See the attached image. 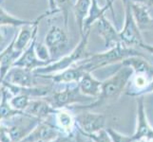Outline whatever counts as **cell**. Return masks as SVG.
Returning a JSON list of instances; mask_svg holds the SVG:
<instances>
[{
    "instance_id": "obj_1",
    "label": "cell",
    "mask_w": 153,
    "mask_h": 142,
    "mask_svg": "<svg viewBox=\"0 0 153 142\" xmlns=\"http://www.w3.org/2000/svg\"><path fill=\"white\" fill-rule=\"evenodd\" d=\"M134 75V71L131 67L123 65L122 68L115 73L113 76L108 80L102 82L101 93L100 96L89 104H85L83 106H76L77 109H91L100 106L104 103L116 102L122 95L125 88L128 85L129 80Z\"/></svg>"
},
{
    "instance_id": "obj_2",
    "label": "cell",
    "mask_w": 153,
    "mask_h": 142,
    "mask_svg": "<svg viewBox=\"0 0 153 142\" xmlns=\"http://www.w3.org/2000/svg\"><path fill=\"white\" fill-rule=\"evenodd\" d=\"M132 56H142L145 57L138 50L134 49L133 47L128 46L123 43H120L111 49H108L101 53L92 54L86 57L83 61L78 63L85 66L88 72H93L98 68H102L107 65L115 64L117 62H123L126 58Z\"/></svg>"
},
{
    "instance_id": "obj_3",
    "label": "cell",
    "mask_w": 153,
    "mask_h": 142,
    "mask_svg": "<svg viewBox=\"0 0 153 142\" xmlns=\"http://www.w3.org/2000/svg\"><path fill=\"white\" fill-rule=\"evenodd\" d=\"M89 34H91V30L86 31L84 35H82L81 41L79 42L77 46L68 55L59 58L54 63L51 62L48 65L36 68L35 70H33L34 74L40 76V75H51V74H54V73H59L63 70L67 69V68L72 66L73 65L77 64L78 62H80V60L83 57L85 59L86 57L88 56V54L86 55V49H87Z\"/></svg>"
},
{
    "instance_id": "obj_4",
    "label": "cell",
    "mask_w": 153,
    "mask_h": 142,
    "mask_svg": "<svg viewBox=\"0 0 153 142\" xmlns=\"http://www.w3.org/2000/svg\"><path fill=\"white\" fill-rule=\"evenodd\" d=\"M41 121L42 120L39 118H34L26 112H20L3 120L0 124L6 129L12 142H21L33 132V130Z\"/></svg>"
},
{
    "instance_id": "obj_5",
    "label": "cell",
    "mask_w": 153,
    "mask_h": 142,
    "mask_svg": "<svg viewBox=\"0 0 153 142\" xmlns=\"http://www.w3.org/2000/svg\"><path fill=\"white\" fill-rule=\"evenodd\" d=\"M54 109L66 108L74 103L89 104L95 101V99L84 95L79 88L78 85L75 87H66L64 90L53 91L50 96L45 98Z\"/></svg>"
},
{
    "instance_id": "obj_6",
    "label": "cell",
    "mask_w": 153,
    "mask_h": 142,
    "mask_svg": "<svg viewBox=\"0 0 153 142\" xmlns=\"http://www.w3.org/2000/svg\"><path fill=\"white\" fill-rule=\"evenodd\" d=\"M125 7L124 27L119 31L121 42L128 46H140L143 42V37L139 27L137 26L130 7V0H123Z\"/></svg>"
},
{
    "instance_id": "obj_7",
    "label": "cell",
    "mask_w": 153,
    "mask_h": 142,
    "mask_svg": "<svg viewBox=\"0 0 153 142\" xmlns=\"http://www.w3.org/2000/svg\"><path fill=\"white\" fill-rule=\"evenodd\" d=\"M68 44V37L66 30L57 26L51 27L45 37V45L48 47L52 61L60 57L62 52L67 49Z\"/></svg>"
},
{
    "instance_id": "obj_8",
    "label": "cell",
    "mask_w": 153,
    "mask_h": 142,
    "mask_svg": "<svg viewBox=\"0 0 153 142\" xmlns=\"http://www.w3.org/2000/svg\"><path fill=\"white\" fill-rule=\"evenodd\" d=\"M76 127L87 135L96 134L104 130L107 117L104 114L84 112L75 118Z\"/></svg>"
},
{
    "instance_id": "obj_9",
    "label": "cell",
    "mask_w": 153,
    "mask_h": 142,
    "mask_svg": "<svg viewBox=\"0 0 153 142\" xmlns=\"http://www.w3.org/2000/svg\"><path fill=\"white\" fill-rule=\"evenodd\" d=\"M137 103V125L135 133L132 135L134 141L141 139H149L153 140V129L149 123L146 118L145 101L143 96L136 97Z\"/></svg>"
},
{
    "instance_id": "obj_10",
    "label": "cell",
    "mask_w": 153,
    "mask_h": 142,
    "mask_svg": "<svg viewBox=\"0 0 153 142\" xmlns=\"http://www.w3.org/2000/svg\"><path fill=\"white\" fill-rule=\"evenodd\" d=\"M35 77L36 74H34L33 70L23 67L13 66L8 71L2 82L21 87H33L36 86V83H37Z\"/></svg>"
},
{
    "instance_id": "obj_11",
    "label": "cell",
    "mask_w": 153,
    "mask_h": 142,
    "mask_svg": "<svg viewBox=\"0 0 153 142\" xmlns=\"http://www.w3.org/2000/svg\"><path fill=\"white\" fill-rule=\"evenodd\" d=\"M62 133L59 127L52 124L47 119L42 121L36 126L28 136L21 142H50Z\"/></svg>"
},
{
    "instance_id": "obj_12",
    "label": "cell",
    "mask_w": 153,
    "mask_h": 142,
    "mask_svg": "<svg viewBox=\"0 0 153 142\" xmlns=\"http://www.w3.org/2000/svg\"><path fill=\"white\" fill-rule=\"evenodd\" d=\"M35 46H36V35L33 38V40H31V42L28 46L27 49H25V51L22 52V54L20 55V57L15 61L13 66L23 67V68H27V69L33 71L36 68L43 67L45 65H48L49 64H51L49 62H45L39 59L37 54H36Z\"/></svg>"
},
{
    "instance_id": "obj_13",
    "label": "cell",
    "mask_w": 153,
    "mask_h": 142,
    "mask_svg": "<svg viewBox=\"0 0 153 142\" xmlns=\"http://www.w3.org/2000/svg\"><path fill=\"white\" fill-rule=\"evenodd\" d=\"M88 73L81 63L73 65L72 66L67 68L59 73H54L51 75H40V77L45 79H50L53 82L56 83H71V82H79L82 77ZM91 73V72H89Z\"/></svg>"
},
{
    "instance_id": "obj_14",
    "label": "cell",
    "mask_w": 153,
    "mask_h": 142,
    "mask_svg": "<svg viewBox=\"0 0 153 142\" xmlns=\"http://www.w3.org/2000/svg\"><path fill=\"white\" fill-rule=\"evenodd\" d=\"M96 28L99 36L104 40L105 49H111V47L122 43L120 39L119 31L115 29L114 26L109 22V20L102 16L96 22Z\"/></svg>"
},
{
    "instance_id": "obj_15",
    "label": "cell",
    "mask_w": 153,
    "mask_h": 142,
    "mask_svg": "<svg viewBox=\"0 0 153 142\" xmlns=\"http://www.w3.org/2000/svg\"><path fill=\"white\" fill-rule=\"evenodd\" d=\"M56 110L45 98H38L37 99H30L28 108L24 112L40 120H45L51 114H54Z\"/></svg>"
},
{
    "instance_id": "obj_16",
    "label": "cell",
    "mask_w": 153,
    "mask_h": 142,
    "mask_svg": "<svg viewBox=\"0 0 153 142\" xmlns=\"http://www.w3.org/2000/svg\"><path fill=\"white\" fill-rule=\"evenodd\" d=\"M131 12H132L134 20L139 27L140 30H150L153 29V17L149 13L147 7L130 1Z\"/></svg>"
},
{
    "instance_id": "obj_17",
    "label": "cell",
    "mask_w": 153,
    "mask_h": 142,
    "mask_svg": "<svg viewBox=\"0 0 153 142\" xmlns=\"http://www.w3.org/2000/svg\"><path fill=\"white\" fill-rule=\"evenodd\" d=\"M13 42L14 38L6 49L2 52H0V83L3 82L5 76L7 75L8 71L13 67L15 61L22 54V52L14 49Z\"/></svg>"
},
{
    "instance_id": "obj_18",
    "label": "cell",
    "mask_w": 153,
    "mask_h": 142,
    "mask_svg": "<svg viewBox=\"0 0 153 142\" xmlns=\"http://www.w3.org/2000/svg\"><path fill=\"white\" fill-rule=\"evenodd\" d=\"M38 23L34 25H26L23 26L21 30L19 31L18 35L14 38L13 42V47L15 50L23 52L24 49H26L30 45V43L33 40V38L37 33L38 29Z\"/></svg>"
},
{
    "instance_id": "obj_19",
    "label": "cell",
    "mask_w": 153,
    "mask_h": 142,
    "mask_svg": "<svg viewBox=\"0 0 153 142\" xmlns=\"http://www.w3.org/2000/svg\"><path fill=\"white\" fill-rule=\"evenodd\" d=\"M78 86L80 88V91L88 97L93 99H97L101 93L102 82L98 81L94 78L91 73H86L82 77V79L78 82Z\"/></svg>"
},
{
    "instance_id": "obj_20",
    "label": "cell",
    "mask_w": 153,
    "mask_h": 142,
    "mask_svg": "<svg viewBox=\"0 0 153 142\" xmlns=\"http://www.w3.org/2000/svg\"><path fill=\"white\" fill-rule=\"evenodd\" d=\"M122 65L132 68L134 75H146L149 77L153 75V66L145 59V57L132 56L126 58L122 62Z\"/></svg>"
},
{
    "instance_id": "obj_21",
    "label": "cell",
    "mask_w": 153,
    "mask_h": 142,
    "mask_svg": "<svg viewBox=\"0 0 153 142\" xmlns=\"http://www.w3.org/2000/svg\"><path fill=\"white\" fill-rule=\"evenodd\" d=\"M110 10L113 13V9L108 6V4H105L104 7H100L99 4L97 2V0H92L91 1V9H89V12L88 16L84 22V29H83V32L85 33L86 31L88 30H91L92 25L94 23H96L97 21L101 18L102 16L105 15V13L107 12L108 10ZM84 35V34H83Z\"/></svg>"
},
{
    "instance_id": "obj_22",
    "label": "cell",
    "mask_w": 153,
    "mask_h": 142,
    "mask_svg": "<svg viewBox=\"0 0 153 142\" xmlns=\"http://www.w3.org/2000/svg\"><path fill=\"white\" fill-rule=\"evenodd\" d=\"M54 114L57 126L62 132L67 134L73 133V131L76 128L75 118L68 111L65 110V108L57 109Z\"/></svg>"
},
{
    "instance_id": "obj_23",
    "label": "cell",
    "mask_w": 153,
    "mask_h": 142,
    "mask_svg": "<svg viewBox=\"0 0 153 142\" xmlns=\"http://www.w3.org/2000/svg\"><path fill=\"white\" fill-rule=\"evenodd\" d=\"M56 13L55 12H48L46 13L45 14H42L40 15V17L37 18L34 21H28V20H22V19H19L16 17H13V15L9 14L8 13H6L5 10L0 8V27L2 26H13V27H23V26L26 25H34L36 23H38L41 21V19H43L46 14H54Z\"/></svg>"
},
{
    "instance_id": "obj_24",
    "label": "cell",
    "mask_w": 153,
    "mask_h": 142,
    "mask_svg": "<svg viewBox=\"0 0 153 142\" xmlns=\"http://www.w3.org/2000/svg\"><path fill=\"white\" fill-rule=\"evenodd\" d=\"M91 1L92 0H77L76 3L74 4V7H73L76 23L78 25L81 36L84 34L83 32L84 22H85V20L88 14L89 9H91Z\"/></svg>"
},
{
    "instance_id": "obj_25",
    "label": "cell",
    "mask_w": 153,
    "mask_h": 142,
    "mask_svg": "<svg viewBox=\"0 0 153 142\" xmlns=\"http://www.w3.org/2000/svg\"><path fill=\"white\" fill-rule=\"evenodd\" d=\"M2 87H3L2 99H1V102H0V122L21 112V111H17V110H15L12 107V105H10L9 102L10 92L5 86L2 85Z\"/></svg>"
},
{
    "instance_id": "obj_26",
    "label": "cell",
    "mask_w": 153,
    "mask_h": 142,
    "mask_svg": "<svg viewBox=\"0 0 153 142\" xmlns=\"http://www.w3.org/2000/svg\"><path fill=\"white\" fill-rule=\"evenodd\" d=\"M30 97L25 94H17L13 95V96L9 99V102L12 105V107L17 111L24 112L26 109L28 108L29 104L30 102Z\"/></svg>"
},
{
    "instance_id": "obj_27",
    "label": "cell",
    "mask_w": 153,
    "mask_h": 142,
    "mask_svg": "<svg viewBox=\"0 0 153 142\" xmlns=\"http://www.w3.org/2000/svg\"><path fill=\"white\" fill-rule=\"evenodd\" d=\"M105 130H107V132H108V135L110 136V138H111L112 142H134L132 135H123L111 128H108Z\"/></svg>"
},
{
    "instance_id": "obj_28",
    "label": "cell",
    "mask_w": 153,
    "mask_h": 142,
    "mask_svg": "<svg viewBox=\"0 0 153 142\" xmlns=\"http://www.w3.org/2000/svg\"><path fill=\"white\" fill-rule=\"evenodd\" d=\"M56 9L59 10L64 15V22H65V27L68 26V10L71 7V0H54Z\"/></svg>"
},
{
    "instance_id": "obj_29",
    "label": "cell",
    "mask_w": 153,
    "mask_h": 142,
    "mask_svg": "<svg viewBox=\"0 0 153 142\" xmlns=\"http://www.w3.org/2000/svg\"><path fill=\"white\" fill-rule=\"evenodd\" d=\"M35 50H36V54H37L40 60L45 61V62H49V63L52 62L50 51L48 49V47L46 46V45H43V44L36 45Z\"/></svg>"
},
{
    "instance_id": "obj_30",
    "label": "cell",
    "mask_w": 153,
    "mask_h": 142,
    "mask_svg": "<svg viewBox=\"0 0 153 142\" xmlns=\"http://www.w3.org/2000/svg\"><path fill=\"white\" fill-rule=\"evenodd\" d=\"M88 135L94 142H112L111 138H110V136L108 135L105 129L100 131V132H98L96 134H91V135Z\"/></svg>"
},
{
    "instance_id": "obj_31",
    "label": "cell",
    "mask_w": 153,
    "mask_h": 142,
    "mask_svg": "<svg viewBox=\"0 0 153 142\" xmlns=\"http://www.w3.org/2000/svg\"><path fill=\"white\" fill-rule=\"evenodd\" d=\"M50 142H75V134L74 133L67 134L62 132L57 138H55L53 140H51Z\"/></svg>"
},
{
    "instance_id": "obj_32",
    "label": "cell",
    "mask_w": 153,
    "mask_h": 142,
    "mask_svg": "<svg viewBox=\"0 0 153 142\" xmlns=\"http://www.w3.org/2000/svg\"><path fill=\"white\" fill-rule=\"evenodd\" d=\"M75 142H94L88 135L83 133L81 130H79L76 127V133H75Z\"/></svg>"
},
{
    "instance_id": "obj_33",
    "label": "cell",
    "mask_w": 153,
    "mask_h": 142,
    "mask_svg": "<svg viewBox=\"0 0 153 142\" xmlns=\"http://www.w3.org/2000/svg\"><path fill=\"white\" fill-rule=\"evenodd\" d=\"M149 93H153V79L151 80V82H149V85H147L143 91H141L137 97H139V96H144V95H146V94H149Z\"/></svg>"
},
{
    "instance_id": "obj_34",
    "label": "cell",
    "mask_w": 153,
    "mask_h": 142,
    "mask_svg": "<svg viewBox=\"0 0 153 142\" xmlns=\"http://www.w3.org/2000/svg\"><path fill=\"white\" fill-rule=\"evenodd\" d=\"M130 1L141 4V5H144V6L147 7L149 9L153 7V0H130Z\"/></svg>"
},
{
    "instance_id": "obj_35",
    "label": "cell",
    "mask_w": 153,
    "mask_h": 142,
    "mask_svg": "<svg viewBox=\"0 0 153 142\" xmlns=\"http://www.w3.org/2000/svg\"><path fill=\"white\" fill-rule=\"evenodd\" d=\"M141 49H143L145 50H146L147 52H149L150 54L153 55V46L152 45H149V44H145V43H142L140 45Z\"/></svg>"
},
{
    "instance_id": "obj_36",
    "label": "cell",
    "mask_w": 153,
    "mask_h": 142,
    "mask_svg": "<svg viewBox=\"0 0 153 142\" xmlns=\"http://www.w3.org/2000/svg\"><path fill=\"white\" fill-rule=\"evenodd\" d=\"M113 2H114V0H105V4H108V6H110L111 8H113V7H112Z\"/></svg>"
},
{
    "instance_id": "obj_37",
    "label": "cell",
    "mask_w": 153,
    "mask_h": 142,
    "mask_svg": "<svg viewBox=\"0 0 153 142\" xmlns=\"http://www.w3.org/2000/svg\"><path fill=\"white\" fill-rule=\"evenodd\" d=\"M134 142H153V140H149V139H141V140L134 141Z\"/></svg>"
},
{
    "instance_id": "obj_38",
    "label": "cell",
    "mask_w": 153,
    "mask_h": 142,
    "mask_svg": "<svg viewBox=\"0 0 153 142\" xmlns=\"http://www.w3.org/2000/svg\"><path fill=\"white\" fill-rule=\"evenodd\" d=\"M2 41H3V36H2V34L0 33V44L2 43Z\"/></svg>"
},
{
    "instance_id": "obj_39",
    "label": "cell",
    "mask_w": 153,
    "mask_h": 142,
    "mask_svg": "<svg viewBox=\"0 0 153 142\" xmlns=\"http://www.w3.org/2000/svg\"><path fill=\"white\" fill-rule=\"evenodd\" d=\"M1 99H2V94L0 95V102H1Z\"/></svg>"
}]
</instances>
